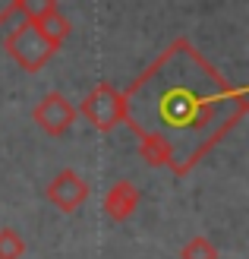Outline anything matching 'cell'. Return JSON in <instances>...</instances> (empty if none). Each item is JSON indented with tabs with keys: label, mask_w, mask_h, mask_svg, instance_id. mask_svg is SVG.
I'll use <instances>...</instances> for the list:
<instances>
[{
	"label": "cell",
	"mask_w": 249,
	"mask_h": 259,
	"mask_svg": "<svg viewBox=\"0 0 249 259\" xmlns=\"http://www.w3.org/2000/svg\"><path fill=\"white\" fill-rule=\"evenodd\" d=\"M120 95L139 155L174 177L208 158L249 111V89L233 85L189 38H174Z\"/></svg>",
	"instance_id": "obj_1"
},
{
	"label": "cell",
	"mask_w": 249,
	"mask_h": 259,
	"mask_svg": "<svg viewBox=\"0 0 249 259\" xmlns=\"http://www.w3.org/2000/svg\"><path fill=\"white\" fill-rule=\"evenodd\" d=\"M4 51L16 60V67H22L25 73H38L60 48L51 45L47 38L38 32V25L32 19H22L19 25H13V29L4 35Z\"/></svg>",
	"instance_id": "obj_2"
},
{
	"label": "cell",
	"mask_w": 249,
	"mask_h": 259,
	"mask_svg": "<svg viewBox=\"0 0 249 259\" xmlns=\"http://www.w3.org/2000/svg\"><path fill=\"white\" fill-rule=\"evenodd\" d=\"M79 114L98 133H111L117 123H123V95L111 82H98L79 105Z\"/></svg>",
	"instance_id": "obj_3"
},
{
	"label": "cell",
	"mask_w": 249,
	"mask_h": 259,
	"mask_svg": "<svg viewBox=\"0 0 249 259\" xmlns=\"http://www.w3.org/2000/svg\"><path fill=\"white\" fill-rule=\"evenodd\" d=\"M76 117H79V111L70 105V98L63 92H47L32 111V120L41 126L47 136H63L73 126Z\"/></svg>",
	"instance_id": "obj_4"
},
{
	"label": "cell",
	"mask_w": 249,
	"mask_h": 259,
	"mask_svg": "<svg viewBox=\"0 0 249 259\" xmlns=\"http://www.w3.org/2000/svg\"><path fill=\"white\" fill-rule=\"evenodd\" d=\"M44 196L51 205H57L60 212H76V209H82L85 199H88V184L82 180V174H76L73 167H63V171L47 184L44 190Z\"/></svg>",
	"instance_id": "obj_5"
},
{
	"label": "cell",
	"mask_w": 249,
	"mask_h": 259,
	"mask_svg": "<svg viewBox=\"0 0 249 259\" xmlns=\"http://www.w3.org/2000/svg\"><path fill=\"white\" fill-rule=\"evenodd\" d=\"M139 199H142V190L133 180H117V184L104 193V215H108L111 222H126V218L136 215Z\"/></svg>",
	"instance_id": "obj_6"
},
{
	"label": "cell",
	"mask_w": 249,
	"mask_h": 259,
	"mask_svg": "<svg viewBox=\"0 0 249 259\" xmlns=\"http://www.w3.org/2000/svg\"><path fill=\"white\" fill-rule=\"evenodd\" d=\"M35 25H38V32H41V35H44L54 48H63V41H67L70 32H73L70 19L63 16L60 10H51V13H44V16H38V19H35Z\"/></svg>",
	"instance_id": "obj_7"
},
{
	"label": "cell",
	"mask_w": 249,
	"mask_h": 259,
	"mask_svg": "<svg viewBox=\"0 0 249 259\" xmlns=\"http://www.w3.org/2000/svg\"><path fill=\"white\" fill-rule=\"evenodd\" d=\"M180 259H218V247L208 237H192L180 247Z\"/></svg>",
	"instance_id": "obj_8"
},
{
	"label": "cell",
	"mask_w": 249,
	"mask_h": 259,
	"mask_svg": "<svg viewBox=\"0 0 249 259\" xmlns=\"http://www.w3.org/2000/svg\"><path fill=\"white\" fill-rule=\"evenodd\" d=\"M25 256V240L19 231L0 228V259H22Z\"/></svg>",
	"instance_id": "obj_9"
},
{
	"label": "cell",
	"mask_w": 249,
	"mask_h": 259,
	"mask_svg": "<svg viewBox=\"0 0 249 259\" xmlns=\"http://www.w3.org/2000/svg\"><path fill=\"white\" fill-rule=\"evenodd\" d=\"M13 10H16L22 19H32L35 22L38 16L57 10V0H13Z\"/></svg>",
	"instance_id": "obj_10"
},
{
	"label": "cell",
	"mask_w": 249,
	"mask_h": 259,
	"mask_svg": "<svg viewBox=\"0 0 249 259\" xmlns=\"http://www.w3.org/2000/svg\"><path fill=\"white\" fill-rule=\"evenodd\" d=\"M16 16V10H13V0H0V29Z\"/></svg>",
	"instance_id": "obj_11"
}]
</instances>
